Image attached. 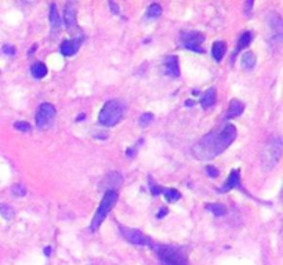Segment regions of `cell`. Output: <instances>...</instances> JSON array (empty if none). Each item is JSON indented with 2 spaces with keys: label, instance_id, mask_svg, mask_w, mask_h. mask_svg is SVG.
<instances>
[{
  "label": "cell",
  "instance_id": "cell-1",
  "mask_svg": "<svg viewBox=\"0 0 283 265\" xmlns=\"http://www.w3.org/2000/svg\"><path fill=\"white\" fill-rule=\"evenodd\" d=\"M236 127L233 124H225L218 131H211L201 138L192 146V153L196 159L210 160L221 155L236 138Z\"/></svg>",
  "mask_w": 283,
  "mask_h": 265
},
{
  "label": "cell",
  "instance_id": "cell-2",
  "mask_svg": "<svg viewBox=\"0 0 283 265\" xmlns=\"http://www.w3.org/2000/svg\"><path fill=\"white\" fill-rule=\"evenodd\" d=\"M162 265H188V254L182 247L173 244H152Z\"/></svg>",
  "mask_w": 283,
  "mask_h": 265
},
{
  "label": "cell",
  "instance_id": "cell-3",
  "mask_svg": "<svg viewBox=\"0 0 283 265\" xmlns=\"http://www.w3.org/2000/svg\"><path fill=\"white\" fill-rule=\"evenodd\" d=\"M116 202H118V192L116 191H105L104 197H103V200L100 203V207H98V210L94 214L93 221H91V225H90V229L93 232L100 228V225L103 224V221L106 218V216L113 209V206L116 205Z\"/></svg>",
  "mask_w": 283,
  "mask_h": 265
},
{
  "label": "cell",
  "instance_id": "cell-4",
  "mask_svg": "<svg viewBox=\"0 0 283 265\" xmlns=\"http://www.w3.org/2000/svg\"><path fill=\"white\" fill-rule=\"evenodd\" d=\"M122 118H123V106L118 99H111L103 106L101 112L98 115V121L103 126L112 127L118 124L122 120Z\"/></svg>",
  "mask_w": 283,
  "mask_h": 265
},
{
  "label": "cell",
  "instance_id": "cell-5",
  "mask_svg": "<svg viewBox=\"0 0 283 265\" xmlns=\"http://www.w3.org/2000/svg\"><path fill=\"white\" fill-rule=\"evenodd\" d=\"M282 156V138L274 137L268 144L265 145L264 151L261 153V163L267 170H271L278 165Z\"/></svg>",
  "mask_w": 283,
  "mask_h": 265
},
{
  "label": "cell",
  "instance_id": "cell-6",
  "mask_svg": "<svg viewBox=\"0 0 283 265\" xmlns=\"http://www.w3.org/2000/svg\"><path fill=\"white\" fill-rule=\"evenodd\" d=\"M205 42V36L201 32H195V30H185L181 32L180 36V45L184 48L192 50L196 53H203L205 50L202 48V43Z\"/></svg>",
  "mask_w": 283,
  "mask_h": 265
},
{
  "label": "cell",
  "instance_id": "cell-7",
  "mask_svg": "<svg viewBox=\"0 0 283 265\" xmlns=\"http://www.w3.org/2000/svg\"><path fill=\"white\" fill-rule=\"evenodd\" d=\"M267 26H268L269 33V42L272 46H281L282 43V35H283V23L281 15L276 13H271L267 18Z\"/></svg>",
  "mask_w": 283,
  "mask_h": 265
},
{
  "label": "cell",
  "instance_id": "cell-8",
  "mask_svg": "<svg viewBox=\"0 0 283 265\" xmlns=\"http://www.w3.org/2000/svg\"><path fill=\"white\" fill-rule=\"evenodd\" d=\"M55 106L52 104H49V102H45L42 105L37 108L36 112V126L39 129L46 130L49 129L51 126L52 120L55 118Z\"/></svg>",
  "mask_w": 283,
  "mask_h": 265
},
{
  "label": "cell",
  "instance_id": "cell-9",
  "mask_svg": "<svg viewBox=\"0 0 283 265\" xmlns=\"http://www.w3.org/2000/svg\"><path fill=\"white\" fill-rule=\"evenodd\" d=\"M120 232L125 236L126 241H129L131 244H135V246H152L154 244L151 238H148L145 234H142L140 229L120 227Z\"/></svg>",
  "mask_w": 283,
  "mask_h": 265
},
{
  "label": "cell",
  "instance_id": "cell-10",
  "mask_svg": "<svg viewBox=\"0 0 283 265\" xmlns=\"http://www.w3.org/2000/svg\"><path fill=\"white\" fill-rule=\"evenodd\" d=\"M82 40H83V38L64 40V42H62V45H61V47H60L62 55H65V57H71V55H74V54L79 50V46H80V43H82Z\"/></svg>",
  "mask_w": 283,
  "mask_h": 265
},
{
  "label": "cell",
  "instance_id": "cell-11",
  "mask_svg": "<svg viewBox=\"0 0 283 265\" xmlns=\"http://www.w3.org/2000/svg\"><path fill=\"white\" fill-rule=\"evenodd\" d=\"M64 20H65V25H67L68 30H72L77 26V24H76V8H75L74 3H71V1L65 4Z\"/></svg>",
  "mask_w": 283,
  "mask_h": 265
},
{
  "label": "cell",
  "instance_id": "cell-12",
  "mask_svg": "<svg viewBox=\"0 0 283 265\" xmlns=\"http://www.w3.org/2000/svg\"><path fill=\"white\" fill-rule=\"evenodd\" d=\"M164 69H166V73L172 77H179L180 76V65H179V58L177 55H169L166 58L164 62Z\"/></svg>",
  "mask_w": 283,
  "mask_h": 265
},
{
  "label": "cell",
  "instance_id": "cell-13",
  "mask_svg": "<svg viewBox=\"0 0 283 265\" xmlns=\"http://www.w3.org/2000/svg\"><path fill=\"white\" fill-rule=\"evenodd\" d=\"M233 188H240V171L239 170H232L228 180L221 187L220 192H228Z\"/></svg>",
  "mask_w": 283,
  "mask_h": 265
},
{
  "label": "cell",
  "instance_id": "cell-14",
  "mask_svg": "<svg viewBox=\"0 0 283 265\" xmlns=\"http://www.w3.org/2000/svg\"><path fill=\"white\" fill-rule=\"evenodd\" d=\"M245 109V105L243 102H240L239 99H232L231 104H230V108H228V112L225 115V119H233V118H238L242 115Z\"/></svg>",
  "mask_w": 283,
  "mask_h": 265
},
{
  "label": "cell",
  "instance_id": "cell-15",
  "mask_svg": "<svg viewBox=\"0 0 283 265\" xmlns=\"http://www.w3.org/2000/svg\"><path fill=\"white\" fill-rule=\"evenodd\" d=\"M216 90L213 89V87H210L207 90L205 91V94H203V97L201 99V104L203 106V109H209L211 106L216 104Z\"/></svg>",
  "mask_w": 283,
  "mask_h": 265
},
{
  "label": "cell",
  "instance_id": "cell-16",
  "mask_svg": "<svg viewBox=\"0 0 283 265\" xmlns=\"http://www.w3.org/2000/svg\"><path fill=\"white\" fill-rule=\"evenodd\" d=\"M49 20H50V25H51L52 29H58L61 26V24H62V21H61V17H60V13H58V8H57V6L52 3L51 6H50V14H49Z\"/></svg>",
  "mask_w": 283,
  "mask_h": 265
},
{
  "label": "cell",
  "instance_id": "cell-17",
  "mask_svg": "<svg viewBox=\"0 0 283 265\" xmlns=\"http://www.w3.org/2000/svg\"><path fill=\"white\" fill-rule=\"evenodd\" d=\"M225 51H227V46L224 42H216L213 45V48H211V54H213V58L217 61V62H221L225 55Z\"/></svg>",
  "mask_w": 283,
  "mask_h": 265
},
{
  "label": "cell",
  "instance_id": "cell-18",
  "mask_svg": "<svg viewBox=\"0 0 283 265\" xmlns=\"http://www.w3.org/2000/svg\"><path fill=\"white\" fill-rule=\"evenodd\" d=\"M105 182H106V191H115L116 187H119L122 184V175L119 173H111L105 177Z\"/></svg>",
  "mask_w": 283,
  "mask_h": 265
},
{
  "label": "cell",
  "instance_id": "cell-19",
  "mask_svg": "<svg viewBox=\"0 0 283 265\" xmlns=\"http://www.w3.org/2000/svg\"><path fill=\"white\" fill-rule=\"evenodd\" d=\"M30 73L35 79H43L47 75V67H46L43 62H35L32 67H30Z\"/></svg>",
  "mask_w": 283,
  "mask_h": 265
},
{
  "label": "cell",
  "instance_id": "cell-20",
  "mask_svg": "<svg viewBox=\"0 0 283 265\" xmlns=\"http://www.w3.org/2000/svg\"><path fill=\"white\" fill-rule=\"evenodd\" d=\"M256 62H257L256 55H254L252 51H247V53H245L242 55L240 65H242L245 69H247V71H250V69H253L254 67H256Z\"/></svg>",
  "mask_w": 283,
  "mask_h": 265
},
{
  "label": "cell",
  "instance_id": "cell-21",
  "mask_svg": "<svg viewBox=\"0 0 283 265\" xmlns=\"http://www.w3.org/2000/svg\"><path fill=\"white\" fill-rule=\"evenodd\" d=\"M162 193H163L164 199L169 203H176V202H179L180 199H181V193L177 190H174V188H163Z\"/></svg>",
  "mask_w": 283,
  "mask_h": 265
},
{
  "label": "cell",
  "instance_id": "cell-22",
  "mask_svg": "<svg viewBox=\"0 0 283 265\" xmlns=\"http://www.w3.org/2000/svg\"><path fill=\"white\" fill-rule=\"evenodd\" d=\"M205 207H206L207 212H210L211 214H214L217 217H221V216H225V214H227V207L224 205H220V203H207Z\"/></svg>",
  "mask_w": 283,
  "mask_h": 265
},
{
  "label": "cell",
  "instance_id": "cell-23",
  "mask_svg": "<svg viewBox=\"0 0 283 265\" xmlns=\"http://www.w3.org/2000/svg\"><path fill=\"white\" fill-rule=\"evenodd\" d=\"M252 40H253V33H252V32H245V33L240 36V39H239L235 54L238 53V51H240V50H243L245 47H247V46L252 43Z\"/></svg>",
  "mask_w": 283,
  "mask_h": 265
},
{
  "label": "cell",
  "instance_id": "cell-24",
  "mask_svg": "<svg viewBox=\"0 0 283 265\" xmlns=\"http://www.w3.org/2000/svg\"><path fill=\"white\" fill-rule=\"evenodd\" d=\"M0 216L4 218V220H13L15 216V212L13 210V207L8 205H0Z\"/></svg>",
  "mask_w": 283,
  "mask_h": 265
},
{
  "label": "cell",
  "instance_id": "cell-25",
  "mask_svg": "<svg viewBox=\"0 0 283 265\" xmlns=\"http://www.w3.org/2000/svg\"><path fill=\"white\" fill-rule=\"evenodd\" d=\"M162 14V7L156 4V3H154V4H151L147 10V15L151 17V18H156L159 15Z\"/></svg>",
  "mask_w": 283,
  "mask_h": 265
},
{
  "label": "cell",
  "instance_id": "cell-26",
  "mask_svg": "<svg viewBox=\"0 0 283 265\" xmlns=\"http://www.w3.org/2000/svg\"><path fill=\"white\" fill-rule=\"evenodd\" d=\"M14 129H17L18 131H21V133H29L30 130H32V126H30L28 121H15L14 123Z\"/></svg>",
  "mask_w": 283,
  "mask_h": 265
},
{
  "label": "cell",
  "instance_id": "cell-27",
  "mask_svg": "<svg viewBox=\"0 0 283 265\" xmlns=\"http://www.w3.org/2000/svg\"><path fill=\"white\" fill-rule=\"evenodd\" d=\"M149 185H151V192H152L155 196H157L159 193H162V192H163V188H162V187H159V185H156L152 178H149Z\"/></svg>",
  "mask_w": 283,
  "mask_h": 265
},
{
  "label": "cell",
  "instance_id": "cell-28",
  "mask_svg": "<svg viewBox=\"0 0 283 265\" xmlns=\"http://www.w3.org/2000/svg\"><path fill=\"white\" fill-rule=\"evenodd\" d=\"M13 193H14L15 196L23 197V196H25L26 190L24 188L23 185H14V187H13Z\"/></svg>",
  "mask_w": 283,
  "mask_h": 265
},
{
  "label": "cell",
  "instance_id": "cell-29",
  "mask_svg": "<svg viewBox=\"0 0 283 265\" xmlns=\"http://www.w3.org/2000/svg\"><path fill=\"white\" fill-rule=\"evenodd\" d=\"M152 119H154V115L152 114H144L141 118H140V124H141V126H148Z\"/></svg>",
  "mask_w": 283,
  "mask_h": 265
},
{
  "label": "cell",
  "instance_id": "cell-30",
  "mask_svg": "<svg viewBox=\"0 0 283 265\" xmlns=\"http://www.w3.org/2000/svg\"><path fill=\"white\" fill-rule=\"evenodd\" d=\"M1 51L6 55H15V47L11 45H4L1 47Z\"/></svg>",
  "mask_w": 283,
  "mask_h": 265
},
{
  "label": "cell",
  "instance_id": "cell-31",
  "mask_svg": "<svg viewBox=\"0 0 283 265\" xmlns=\"http://www.w3.org/2000/svg\"><path fill=\"white\" fill-rule=\"evenodd\" d=\"M206 171L209 173V175L211 177V178H216L217 175H218V170H217V169H214L213 166L206 167Z\"/></svg>",
  "mask_w": 283,
  "mask_h": 265
},
{
  "label": "cell",
  "instance_id": "cell-32",
  "mask_svg": "<svg viewBox=\"0 0 283 265\" xmlns=\"http://www.w3.org/2000/svg\"><path fill=\"white\" fill-rule=\"evenodd\" d=\"M109 6H111L112 11H113L115 14H119V6H116V3L111 1V3H109Z\"/></svg>",
  "mask_w": 283,
  "mask_h": 265
},
{
  "label": "cell",
  "instance_id": "cell-33",
  "mask_svg": "<svg viewBox=\"0 0 283 265\" xmlns=\"http://www.w3.org/2000/svg\"><path fill=\"white\" fill-rule=\"evenodd\" d=\"M252 7H253V1L250 0V1H246V8H245V14L249 15L250 13H249V10H252Z\"/></svg>",
  "mask_w": 283,
  "mask_h": 265
},
{
  "label": "cell",
  "instance_id": "cell-34",
  "mask_svg": "<svg viewBox=\"0 0 283 265\" xmlns=\"http://www.w3.org/2000/svg\"><path fill=\"white\" fill-rule=\"evenodd\" d=\"M126 155H127V158H134L135 156V148H130V149H127Z\"/></svg>",
  "mask_w": 283,
  "mask_h": 265
},
{
  "label": "cell",
  "instance_id": "cell-35",
  "mask_svg": "<svg viewBox=\"0 0 283 265\" xmlns=\"http://www.w3.org/2000/svg\"><path fill=\"white\" fill-rule=\"evenodd\" d=\"M45 253H46V256H50V253H51V249H50V247H46Z\"/></svg>",
  "mask_w": 283,
  "mask_h": 265
}]
</instances>
